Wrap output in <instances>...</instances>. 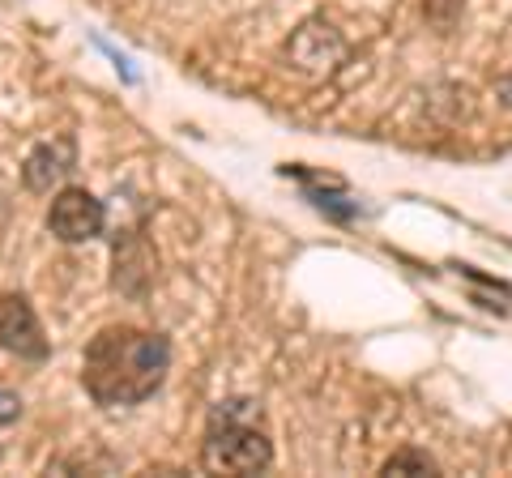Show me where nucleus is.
Listing matches in <instances>:
<instances>
[{"mask_svg": "<svg viewBox=\"0 0 512 478\" xmlns=\"http://www.w3.org/2000/svg\"><path fill=\"white\" fill-rule=\"evenodd\" d=\"M0 346L18 359H47V338L26 295H0Z\"/></svg>", "mask_w": 512, "mask_h": 478, "instance_id": "20e7f679", "label": "nucleus"}, {"mask_svg": "<svg viewBox=\"0 0 512 478\" xmlns=\"http://www.w3.org/2000/svg\"><path fill=\"white\" fill-rule=\"evenodd\" d=\"M171 372V342L163 333H146L133 325H107L90 338L82 355V389L94 406L120 410L141 406L163 389Z\"/></svg>", "mask_w": 512, "mask_h": 478, "instance_id": "f257e3e1", "label": "nucleus"}, {"mask_svg": "<svg viewBox=\"0 0 512 478\" xmlns=\"http://www.w3.org/2000/svg\"><path fill=\"white\" fill-rule=\"evenodd\" d=\"M22 414V402H18V393H9V389H0V427L13 423Z\"/></svg>", "mask_w": 512, "mask_h": 478, "instance_id": "0eeeda50", "label": "nucleus"}, {"mask_svg": "<svg viewBox=\"0 0 512 478\" xmlns=\"http://www.w3.org/2000/svg\"><path fill=\"white\" fill-rule=\"evenodd\" d=\"M201 466L214 474H261L274 466V440L265 432L261 402L231 397L214 406L201 444Z\"/></svg>", "mask_w": 512, "mask_h": 478, "instance_id": "f03ea898", "label": "nucleus"}, {"mask_svg": "<svg viewBox=\"0 0 512 478\" xmlns=\"http://www.w3.org/2000/svg\"><path fill=\"white\" fill-rule=\"evenodd\" d=\"M440 466L431 461L427 453L419 449H406V453H393L389 461H384V474H436Z\"/></svg>", "mask_w": 512, "mask_h": 478, "instance_id": "423d86ee", "label": "nucleus"}, {"mask_svg": "<svg viewBox=\"0 0 512 478\" xmlns=\"http://www.w3.org/2000/svg\"><path fill=\"white\" fill-rule=\"evenodd\" d=\"M500 94H504V103L512 107V73H508V77H504V82H500Z\"/></svg>", "mask_w": 512, "mask_h": 478, "instance_id": "6e6552de", "label": "nucleus"}, {"mask_svg": "<svg viewBox=\"0 0 512 478\" xmlns=\"http://www.w3.org/2000/svg\"><path fill=\"white\" fill-rule=\"evenodd\" d=\"M73 171V146L69 141H52V146H39L26 158V188L35 193H52V188Z\"/></svg>", "mask_w": 512, "mask_h": 478, "instance_id": "39448f33", "label": "nucleus"}, {"mask_svg": "<svg viewBox=\"0 0 512 478\" xmlns=\"http://www.w3.org/2000/svg\"><path fill=\"white\" fill-rule=\"evenodd\" d=\"M107 227V210L103 201L86 193V188H60L52 197V210H47V231H52L60 244H90L99 239Z\"/></svg>", "mask_w": 512, "mask_h": 478, "instance_id": "7ed1b4c3", "label": "nucleus"}]
</instances>
